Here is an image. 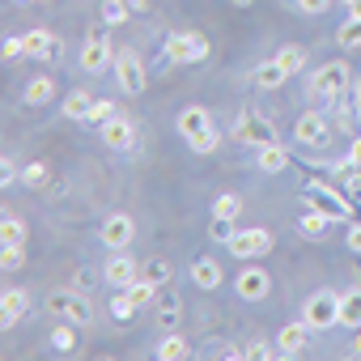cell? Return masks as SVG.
<instances>
[{
  "mask_svg": "<svg viewBox=\"0 0 361 361\" xmlns=\"http://www.w3.org/2000/svg\"><path fill=\"white\" fill-rule=\"evenodd\" d=\"M178 136H183L196 153H213L217 149V128H213V115L200 111V106H183L178 111Z\"/></svg>",
  "mask_w": 361,
  "mask_h": 361,
  "instance_id": "6da1fadb",
  "label": "cell"
},
{
  "mask_svg": "<svg viewBox=\"0 0 361 361\" xmlns=\"http://www.w3.org/2000/svg\"><path fill=\"white\" fill-rule=\"evenodd\" d=\"M47 310H51L56 319L77 323V327H85V323L94 319V306H90V298H85L81 289H56V293H47Z\"/></svg>",
  "mask_w": 361,
  "mask_h": 361,
  "instance_id": "7a4b0ae2",
  "label": "cell"
},
{
  "mask_svg": "<svg viewBox=\"0 0 361 361\" xmlns=\"http://www.w3.org/2000/svg\"><path fill=\"white\" fill-rule=\"evenodd\" d=\"M302 196H306V204H310V209L327 213L331 221H336V217H353V204L336 192V183H319V178H310V183L302 188Z\"/></svg>",
  "mask_w": 361,
  "mask_h": 361,
  "instance_id": "3957f363",
  "label": "cell"
},
{
  "mask_svg": "<svg viewBox=\"0 0 361 361\" xmlns=\"http://www.w3.org/2000/svg\"><path fill=\"white\" fill-rule=\"evenodd\" d=\"M302 323H306L310 331H327V327H336V323H340V293H331V289L314 293V298L302 306Z\"/></svg>",
  "mask_w": 361,
  "mask_h": 361,
  "instance_id": "277c9868",
  "label": "cell"
},
{
  "mask_svg": "<svg viewBox=\"0 0 361 361\" xmlns=\"http://www.w3.org/2000/svg\"><path fill=\"white\" fill-rule=\"evenodd\" d=\"M166 60H170V64H200V60H209V39L196 35V30L170 35V39H166Z\"/></svg>",
  "mask_w": 361,
  "mask_h": 361,
  "instance_id": "5b68a950",
  "label": "cell"
},
{
  "mask_svg": "<svg viewBox=\"0 0 361 361\" xmlns=\"http://www.w3.org/2000/svg\"><path fill=\"white\" fill-rule=\"evenodd\" d=\"M234 140H238V145H251V149H264V145H272V140H276V128H272V119H268V115L247 111V115H238V119H234Z\"/></svg>",
  "mask_w": 361,
  "mask_h": 361,
  "instance_id": "8992f818",
  "label": "cell"
},
{
  "mask_svg": "<svg viewBox=\"0 0 361 361\" xmlns=\"http://www.w3.org/2000/svg\"><path fill=\"white\" fill-rule=\"evenodd\" d=\"M230 251H234V259H264L268 251H272V230H259V226H251V230H234V238L226 243Z\"/></svg>",
  "mask_w": 361,
  "mask_h": 361,
  "instance_id": "52a82bcc",
  "label": "cell"
},
{
  "mask_svg": "<svg viewBox=\"0 0 361 361\" xmlns=\"http://www.w3.org/2000/svg\"><path fill=\"white\" fill-rule=\"evenodd\" d=\"M98 238H102L106 251H128L132 238H136V221H132L128 213H111V217L98 226Z\"/></svg>",
  "mask_w": 361,
  "mask_h": 361,
  "instance_id": "ba28073f",
  "label": "cell"
},
{
  "mask_svg": "<svg viewBox=\"0 0 361 361\" xmlns=\"http://www.w3.org/2000/svg\"><path fill=\"white\" fill-rule=\"evenodd\" d=\"M115 81L123 94H140L145 90V60L136 51H119L115 56Z\"/></svg>",
  "mask_w": 361,
  "mask_h": 361,
  "instance_id": "9c48e42d",
  "label": "cell"
},
{
  "mask_svg": "<svg viewBox=\"0 0 361 361\" xmlns=\"http://www.w3.org/2000/svg\"><path fill=\"white\" fill-rule=\"evenodd\" d=\"M348 64H323V68H314V77H310V90L319 94V98H336L340 90H348Z\"/></svg>",
  "mask_w": 361,
  "mask_h": 361,
  "instance_id": "30bf717a",
  "label": "cell"
},
{
  "mask_svg": "<svg viewBox=\"0 0 361 361\" xmlns=\"http://www.w3.org/2000/svg\"><path fill=\"white\" fill-rule=\"evenodd\" d=\"M115 56L119 51H111V43H106V35H90L85 39V47H81V68L85 73H102V68H115Z\"/></svg>",
  "mask_w": 361,
  "mask_h": 361,
  "instance_id": "8fae6325",
  "label": "cell"
},
{
  "mask_svg": "<svg viewBox=\"0 0 361 361\" xmlns=\"http://www.w3.org/2000/svg\"><path fill=\"white\" fill-rule=\"evenodd\" d=\"M268 289H272V281H268V268H243L238 276H234V293L243 298V302H264L268 298Z\"/></svg>",
  "mask_w": 361,
  "mask_h": 361,
  "instance_id": "7c38bea8",
  "label": "cell"
},
{
  "mask_svg": "<svg viewBox=\"0 0 361 361\" xmlns=\"http://www.w3.org/2000/svg\"><path fill=\"white\" fill-rule=\"evenodd\" d=\"M102 276H106V285H115V289H123V285H132L136 276H140V264L128 255V251H115L111 259H106V268H102Z\"/></svg>",
  "mask_w": 361,
  "mask_h": 361,
  "instance_id": "4fadbf2b",
  "label": "cell"
},
{
  "mask_svg": "<svg viewBox=\"0 0 361 361\" xmlns=\"http://www.w3.org/2000/svg\"><path fill=\"white\" fill-rule=\"evenodd\" d=\"M26 310H30V293L26 289L9 285L5 293H0V327H13L18 319H26Z\"/></svg>",
  "mask_w": 361,
  "mask_h": 361,
  "instance_id": "5bb4252c",
  "label": "cell"
},
{
  "mask_svg": "<svg viewBox=\"0 0 361 361\" xmlns=\"http://www.w3.org/2000/svg\"><path fill=\"white\" fill-rule=\"evenodd\" d=\"M22 43H26V56H35V60H60V47H64L51 30H26Z\"/></svg>",
  "mask_w": 361,
  "mask_h": 361,
  "instance_id": "9a60e30c",
  "label": "cell"
},
{
  "mask_svg": "<svg viewBox=\"0 0 361 361\" xmlns=\"http://www.w3.org/2000/svg\"><path fill=\"white\" fill-rule=\"evenodd\" d=\"M98 132H102V145H106V149H132V145H136V128H132V119H123V115L106 119Z\"/></svg>",
  "mask_w": 361,
  "mask_h": 361,
  "instance_id": "2e32d148",
  "label": "cell"
},
{
  "mask_svg": "<svg viewBox=\"0 0 361 361\" xmlns=\"http://www.w3.org/2000/svg\"><path fill=\"white\" fill-rule=\"evenodd\" d=\"M293 136H298L302 145H327V119H323L319 111H306V115L298 119Z\"/></svg>",
  "mask_w": 361,
  "mask_h": 361,
  "instance_id": "e0dca14e",
  "label": "cell"
},
{
  "mask_svg": "<svg viewBox=\"0 0 361 361\" xmlns=\"http://www.w3.org/2000/svg\"><path fill=\"white\" fill-rule=\"evenodd\" d=\"M276 344H281L285 357H298V353H306V344H310V327H306V323H285L281 336H276Z\"/></svg>",
  "mask_w": 361,
  "mask_h": 361,
  "instance_id": "ac0fdd59",
  "label": "cell"
},
{
  "mask_svg": "<svg viewBox=\"0 0 361 361\" xmlns=\"http://www.w3.org/2000/svg\"><path fill=\"white\" fill-rule=\"evenodd\" d=\"M255 161H259V170H268V174H281V170L289 166V149L272 140V145H264V149L255 153Z\"/></svg>",
  "mask_w": 361,
  "mask_h": 361,
  "instance_id": "d6986e66",
  "label": "cell"
},
{
  "mask_svg": "<svg viewBox=\"0 0 361 361\" xmlns=\"http://www.w3.org/2000/svg\"><path fill=\"white\" fill-rule=\"evenodd\" d=\"M192 281H196L200 289H217V285H221V264L209 259V255H200V259L192 264Z\"/></svg>",
  "mask_w": 361,
  "mask_h": 361,
  "instance_id": "ffe728a7",
  "label": "cell"
},
{
  "mask_svg": "<svg viewBox=\"0 0 361 361\" xmlns=\"http://www.w3.org/2000/svg\"><path fill=\"white\" fill-rule=\"evenodd\" d=\"M153 306H157V323H161V327H174V323H178V293H174L170 285L157 289V302H153Z\"/></svg>",
  "mask_w": 361,
  "mask_h": 361,
  "instance_id": "44dd1931",
  "label": "cell"
},
{
  "mask_svg": "<svg viewBox=\"0 0 361 361\" xmlns=\"http://www.w3.org/2000/svg\"><path fill=\"white\" fill-rule=\"evenodd\" d=\"M285 77H289V68H285L276 56L255 68V85H259V90H276V85H285Z\"/></svg>",
  "mask_w": 361,
  "mask_h": 361,
  "instance_id": "7402d4cb",
  "label": "cell"
},
{
  "mask_svg": "<svg viewBox=\"0 0 361 361\" xmlns=\"http://www.w3.org/2000/svg\"><path fill=\"white\" fill-rule=\"evenodd\" d=\"M22 98H26V106H43V102L56 98V81H51L47 73H43V77H30V85H26Z\"/></svg>",
  "mask_w": 361,
  "mask_h": 361,
  "instance_id": "603a6c76",
  "label": "cell"
},
{
  "mask_svg": "<svg viewBox=\"0 0 361 361\" xmlns=\"http://www.w3.org/2000/svg\"><path fill=\"white\" fill-rule=\"evenodd\" d=\"M0 247H26V226H22V217H13V213L0 217Z\"/></svg>",
  "mask_w": 361,
  "mask_h": 361,
  "instance_id": "cb8c5ba5",
  "label": "cell"
},
{
  "mask_svg": "<svg viewBox=\"0 0 361 361\" xmlns=\"http://www.w3.org/2000/svg\"><path fill=\"white\" fill-rule=\"evenodd\" d=\"M327 226H331V217H327V213H319V209H310V204H306V213L298 217V230H302L306 238H323V234H327Z\"/></svg>",
  "mask_w": 361,
  "mask_h": 361,
  "instance_id": "d4e9b609",
  "label": "cell"
},
{
  "mask_svg": "<svg viewBox=\"0 0 361 361\" xmlns=\"http://www.w3.org/2000/svg\"><path fill=\"white\" fill-rule=\"evenodd\" d=\"M340 323L344 327H361V289L340 293Z\"/></svg>",
  "mask_w": 361,
  "mask_h": 361,
  "instance_id": "484cf974",
  "label": "cell"
},
{
  "mask_svg": "<svg viewBox=\"0 0 361 361\" xmlns=\"http://www.w3.org/2000/svg\"><path fill=\"white\" fill-rule=\"evenodd\" d=\"M94 102H98V98H90L85 90H73V94L64 98V115H68V119H90Z\"/></svg>",
  "mask_w": 361,
  "mask_h": 361,
  "instance_id": "4316f807",
  "label": "cell"
},
{
  "mask_svg": "<svg viewBox=\"0 0 361 361\" xmlns=\"http://www.w3.org/2000/svg\"><path fill=\"white\" fill-rule=\"evenodd\" d=\"M98 18H102L106 26H119V22H128V18H132V5H128V0H102Z\"/></svg>",
  "mask_w": 361,
  "mask_h": 361,
  "instance_id": "83f0119b",
  "label": "cell"
},
{
  "mask_svg": "<svg viewBox=\"0 0 361 361\" xmlns=\"http://www.w3.org/2000/svg\"><path fill=\"white\" fill-rule=\"evenodd\" d=\"M157 357H161V361H183V357H188V340L170 331V336L157 344Z\"/></svg>",
  "mask_w": 361,
  "mask_h": 361,
  "instance_id": "f1b7e54d",
  "label": "cell"
},
{
  "mask_svg": "<svg viewBox=\"0 0 361 361\" xmlns=\"http://www.w3.org/2000/svg\"><path fill=\"white\" fill-rule=\"evenodd\" d=\"M140 276H145V281H153V285H170L174 268H170V259H161V255H157V259H149V264L140 268Z\"/></svg>",
  "mask_w": 361,
  "mask_h": 361,
  "instance_id": "f546056e",
  "label": "cell"
},
{
  "mask_svg": "<svg viewBox=\"0 0 361 361\" xmlns=\"http://www.w3.org/2000/svg\"><path fill=\"white\" fill-rule=\"evenodd\" d=\"M136 310H140V306L132 302V293H128V289H115V298H111V314H115L119 323H132Z\"/></svg>",
  "mask_w": 361,
  "mask_h": 361,
  "instance_id": "4dcf8cb0",
  "label": "cell"
},
{
  "mask_svg": "<svg viewBox=\"0 0 361 361\" xmlns=\"http://www.w3.org/2000/svg\"><path fill=\"white\" fill-rule=\"evenodd\" d=\"M47 178H51V170H47L43 161H26V166H22V183H26V188H47Z\"/></svg>",
  "mask_w": 361,
  "mask_h": 361,
  "instance_id": "1f68e13d",
  "label": "cell"
},
{
  "mask_svg": "<svg viewBox=\"0 0 361 361\" xmlns=\"http://www.w3.org/2000/svg\"><path fill=\"white\" fill-rule=\"evenodd\" d=\"M276 60H281V64L289 68V77H293V73H302V68H306V47H293V43H289V47H281V51H276Z\"/></svg>",
  "mask_w": 361,
  "mask_h": 361,
  "instance_id": "d6a6232c",
  "label": "cell"
},
{
  "mask_svg": "<svg viewBox=\"0 0 361 361\" xmlns=\"http://www.w3.org/2000/svg\"><path fill=\"white\" fill-rule=\"evenodd\" d=\"M336 43H340V47H361V18H348V22L336 30Z\"/></svg>",
  "mask_w": 361,
  "mask_h": 361,
  "instance_id": "836d02e7",
  "label": "cell"
},
{
  "mask_svg": "<svg viewBox=\"0 0 361 361\" xmlns=\"http://www.w3.org/2000/svg\"><path fill=\"white\" fill-rule=\"evenodd\" d=\"M115 115H119V106H115V102H111V98H98V102H94V111H90V119H85V123H94V128H102V123H106V119H115Z\"/></svg>",
  "mask_w": 361,
  "mask_h": 361,
  "instance_id": "e575fe53",
  "label": "cell"
},
{
  "mask_svg": "<svg viewBox=\"0 0 361 361\" xmlns=\"http://www.w3.org/2000/svg\"><path fill=\"white\" fill-rule=\"evenodd\" d=\"M238 213H243V200L234 192H226V196L213 200V217H238Z\"/></svg>",
  "mask_w": 361,
  "mask_h": 361,
  "instance_id": "d590c367",
  "label": "cell"
},
{
  "mask_svg": "<svg viewBox=\"0 0 361 361\" xmlns=\"http://www.w3.org/2000/svg\"><path fill=\"white\" fill-rule=\"evenodd\" d=\"M73 327H77V323H68V319H64V323L51 331V344H56L60 353H73V348H77V336H73Z\"/></svg>",
  "mask_w": 361,
  "mask_h": 361,
  "instance_id": "8d00e7d4",
  "label": "cell"
},
{
  "mask_svg": "<svg viewBox=\"0 0 361 361\" xmlns=\"http://www.w3.org/2000/svg\"><path fill=\"white\" fill-rule=\"evenodd\" d=\"M26 264V247H0V268L5 272H18Z\"/></svg>",
  "mask_w": 361,
  "mask_h": 361,
  "instance_id": "74e56055",
  "label": "cell"
},
{
  "mask_svg": "<svg viewBox=\"0 0 361 361\" xmlns=\"http://www.w3.org/2000/svg\"><path fill=\"white\" fill-rule=\"evenodd\" d=\"M234 230H238V226H234V217H213V226H209V234H213L217 243H230V238H234Z\"/></svg>",
  "mask_w": 361,
  "mask_h": 361,
  "instance_id": "f35d334b",
  "label": "cell"
},
{
  "mask_svg": "<svg viewBox=\"0 0 361 361\" xmlns=\"http://www.w3.org/2000/svg\"><path fill=\"white\" fill-rule=\"evenodd\" d=\"M243 357H251V361H272V357H285L281 353V344L272 348V344H251V348H243Z\"/></svg>",
  "mask_w": 361,
  "mask_h": 361,
  "instance_id": "ab89813d",
  "label": "cell"
},
{
  "mask_svg": "<svg viewBox=\"0 0 361 361\" xmlns=\"http://www.w3.org/2000/svg\"><path fill=\"white\" fill-rule=\"evenodd\" d=\"M0 183H5V188H13V183H18V161H13V157L0 161Z\"/></svg>",
  "mask_w": 361,
  "mask_h": 361,
  "instance_id": "60d3db41",
  "label": "cell"
},
{
  "mask_svg": "<svg viewBox=\"0 0 361 361\" xmlns=\"http://www.w3.org/2000/svg\"><path fill=\"white\" fill-rule=\"evenodd\" d=\"M18 56H26V43H22V35H9L5 39V60H18Z\"/></svg>",
  "mask_w": 361,
  "mask_h": 361,
  "instance_id": "b9f144b4",
  "label": "cell"
},
{
  "mask_svg": "<svg viewBox=\"0 0 361 361\" xmlns=\"http://www.w3.org/2000/svg\"><path fill=\"white\" fill-rule=\"evenodd\" d=\"M298 9H302V13H323L327 0H298Z\"/></svg>",
  "mask_w": 361,
  "mask_h": 361,
  "instance_id": "7bdbcfd3",
  "label": "cell"
},
{
  "mask_svg": "<svg viewBox=\"0 0 361 361\" xmlns=\"http://www.w3.org/2000/svg\"><path fill=\"white\" fill-rule=\"evenodd\" d=\"M348 251H357V255H361V221L348 230Z\"/></svg>",
  "mask_w": 361,
  "mask_h": 361,
  "instance_id": "ee69618b",
  "label": "cell"
},
{
  "mask_svg": "<svg viewBox=\"0 0 361 361\" xmlns=\"http://www.w3.org/2000/svg\"><path fill=\"white\" fill-rule=\"evenodd\" d=\"M348 166H357V170H361V136L353 140V153H348Z\"/></svg>",
  "mask_w": 361,
  "mask_h": 361,
  "instance_id": "f6af8a7d",
  "label": "cell"
},
{
  "mask_svg": "<svg viewBox=\"0 0 361 361\" xmlns=\"http://www.w3.org/2000/svg\"><path fill=\"white\" fill-rule=\"evenodd\" d=\"M353 357H361V327H357V340H353Z\"/></svg>",
  "mask_w": 361,
  "mask_h": 361,
  "instance_id": "bcb514c9",
  "label": "cell"
},
{
  "mask_svg": "<svg viewBox=\"0 0 361 361\" xmlns=\"http://www.w3.org/2000/svg\"><path fill=\"white\" fill-rule=\"evenodd\" d=\"M348 9H353L348 18H361V0H353V5H348Z\"/></svg>",
  "mask_w": 361,
  "mask_h": 361,
  "instance_id": "7dc6e473",
  "label": "cell"
},
{
  "mask_svg": "<svg viewBox=\"0 0 361 361\" xmlns=\"http://www.w3.org/2000/svg\"><path fill=\"white\" fill-rule=\"evenodd\" d=\"M128 5H132V13H140V9H145V0H128Z\"/></svg>",
  "mask_w": 361,
  "mask_h": 361,
  "instance_id": "c3c4849f",
  "label": "cell"
},
{
  "mask_svg": "<svg viewBox=\"0 0 361 361\" xmlns=\"http://www.w3.org/2000/svg\"><path fill=\"white\" fill-rule=\"evenodd\" d=\"M357 119H361V98H357Z\"/></svg>",
  "mask_w": 361,
  "mask_h": 361,
  "instance_id": "681fc988",
  "label": "cell"
},
{
  "mask_svg": "<svg viewBox=\"0 0 361 361\" xmlns=\"http://www.w3.org/2000/svg\"><path fill=\"white\" fill-rule=\"evenodd\" d=\"M234 5H251V0H234Z\"/></svg>",
  "mask_w": 361,
  "mask_h": 361,
  "instance_id": "f907efd6",
  "label": "cell"
},
{
  "mask_svg": "<svg viewBox=\"0 0 361 361\" xmlns=\"http://www.w3.org/2000/svg\"><path fill=\"white\" fill-rule=\"evenodd\" d=\"M348 5H353V0H348Z\"/></svg>",
  "mask_w": 361,
  "mask_h": 361,
  "instance_id": "816d5d0a",
  "label": "cell"
}]
</instances>
